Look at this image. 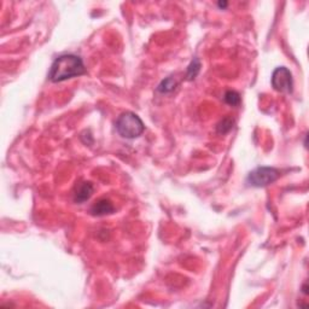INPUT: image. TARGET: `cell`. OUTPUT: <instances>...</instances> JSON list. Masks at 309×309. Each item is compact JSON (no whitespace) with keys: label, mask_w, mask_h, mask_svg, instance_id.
Returning <instances> with one entry per match:
<instances>
[{"label":"cell","mask_w":309,"mask_h":309,"mask_svg":"<svg viewBox=\"0 0 309 309\" xmlns=\"http://www.w3.org/2000/svg\"><path fill=\"white\" fill-rule=\"evenodd\" d=\"M86 74L85 64L79 56L63 55L52 63L48 79L52 82H62Z\"/></svg>","instance_id":"obj_1"},{"label":"cell","mask_w":309,"mask_h":309,"mask_svg":"<svg viewBox=\"0 0 309 309\" xmlns=\"http://www.w3.org/2000/svg\"><path fill=\"white\" fill-rule=\"evenodd\" d=\"M116 129L122 138L135 139L143 134L145 126L137 114L127 111L117 117Z\"/></svg>","instance_id":"obj_2"},{"label":"cell","mask_w":309,"mask_h":309,"mask_svg":"<svg viewBox=\"0 0 309 309\" xmlns=\"http://www.w3.org/2000/svg\"><path fill=\"white\" fill-rule=\"evenodd\" d=\"M280 177V172L271 167H259L252 171L248 177L249 185L254 187H265L267 185L273 184Z\"/></svg>","instance_id":"obj_3"},{"label":"cell","mask_w":309,"mask_h":309,"mask_svg":"<svg viewBox=\"0 0 309 309\" xmlns=\"http://www.w3.org/2000/svg\"><path fill=\"white\" fill-rule=\"evenodd\" d=\"M272 86L282 93H292L293 80L292 74L285 67H279L272 74Z\"/></svg>","instance_id":"obj_4"},{"label":"cell","mask_w":309,"mask_h":309,"mask_svg":"<svg viewBox=\"0 0 309 309\" xmlns=\"http://www.w3.org/2000/svg\"><path fill=\"white\" fill-rule=\"evenodd\" d=\"M94 187L93 184L89 181H83L79 186H76L75 193H74V200L76 203H83L89 199V197L93 193Z\"/></svg>","instance_id":"obj_5"},{"label":"cell","mask_w":309,"mask_h":309,"mask_svg":"<svg viewBox=\"0 0 309 309\" xmlns=\"http://www.w3.org/2000/svg\"><path fill=\"white\" fill-rule=\"evenodd\" d=\"M115 212L113 203L109 199H100L95 202L91 208V214L94 216H104L113 214Z\"/></svg>","instance_id":"obj_6"},{"label":"cell","mask_w":309,"mask_h":309,"mask_svg":"<svg viewBox=\"0 0 309 309\" xmlns=\"http://www.w3.org/2000/svg\"><path fill=\"white\" fill-rule=\"evenodd\" d=\"M175 86H177V82L173 77H167L166 80H163L162 82L160 83V86L157 87V91L161 92V93H169V92L174 91Z\"/></svg>","instance_id":"obj_7"},{"label":"cell","mask_w":309,"mask_h":309,"mask_svg":"<svg viewBox=\"0 0 309 309\" xmlns=\"http://www.w3.org/2000/svg\"><path fill=\"white\" fill-rule=\"evenodd\" d=\"M200 70V63L198 58H194V60L191 62V64L187 68V79L188 80H193L194 77L198 75Z\"/></svg>","instance_id":"obj_8"},{"label":"cell","mask_w":309,"mask_h":309,"mask_svg":"<svg viewBox=\"0 0 309 309\" xmlns=\"http://www.w3.org/2000/svg\"><path fill=\"white\" fill-rule=\"evenodd\" d=\"M224 100L225 103H227L228 105L237 107V105H239L240 103V97L236 91H227L224 95Z\"/></svg>","instance_id":"obj_9"},{"label":"cell","mask_w":309,"mask_h":309,"mask_svg":"<svg viewBox=\"0 0 309 309\" xmlns=\"http://www.w3.org/2000/svg\"><path fill=\"white\" fill-rule=\"evenodd\" d=\"M232 127H233V120L232 119H224L218 125V132L220 134H225V133L230 132Z\"/></svg>","instance_id":"obj_10"}]
</instances>
